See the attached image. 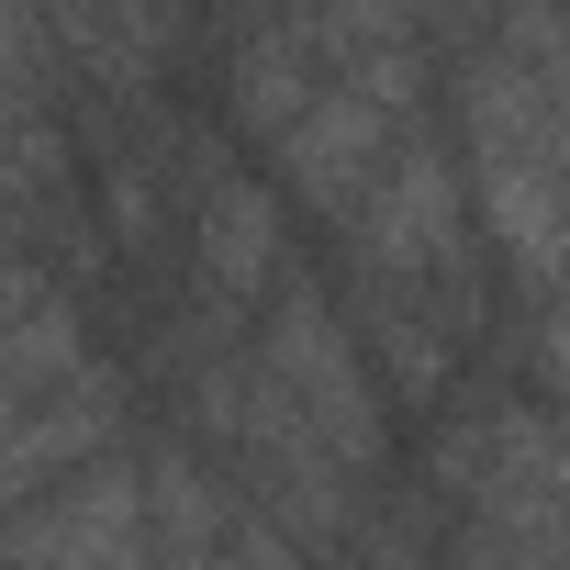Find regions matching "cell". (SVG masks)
Returning a JSON list of instances; mask_svg holds the SVG:
<instances>
[{"label":"cell","mask_w":570,"mask_h":570,"mask_svg":"<svg viewBox=\"0 0 570 570\" xmlns=\"http://www.w3.org/2000/svg\"><path fill=\"white\" fill-rule=\"evenodd\" d=\"M190 257H202V303L235 325L257 292H268V268H279V213L257 190L246 157H202L190 179Z\"/></svg>","instance_id":"cell-2"},{"label":"cell","mask_w":570,"mask_h":570,"mask_svg":"<svg viewBox=\"0 0 570 570\" xmlns=\"http://www.w3.org/2000/svg\"><path fill=\"white\" fill-rule=\"evenodd\" d=\"M0 570H146V470L90 459L79 481L0 514Z\"/></svg>","instance_id":"cell-1"}]
</instances>
